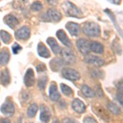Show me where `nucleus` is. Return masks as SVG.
<instances>
[{"label": "nucleus", "mask_w": 123, "mask_h": 123, "mask_svg": "<svg viewBox=\"0 0 123 123\" xmlns=\"http://www.w3.org/2000/svg\"><path fill=\"white\" fill-rule=\"evenodd\" d=\"M30 35H31V30L26 26L21 27L15 32L16 38L19 40H26L30 38Z\"/></svg>", "instance_id": "9"}, {"label": "nucleus", "mask_w": 123, "mask_h": 123, "mask_svg": "<svg viewBox=\"0 0 123 123\" xmlns=\"http://www.w3.org/2000/svg\"><path fill=\"white\" fill-rule=\"evenodd\" d=\"M84 123H98L97 121L94 118L91 117H87L84 119Z\"/></svg>", "instance_id": "34"}, {"label": "nucleus", "mask_w": 123, "mask_h": 123, "mask_svg": "<svg viewBox=\"0 0 123 123\" xmlns=\"http://www.w3.org/2000/svg\"><path fill=\"white\" fill-rule=\"evenodd\" d=\"M0 123H11L7 118H0Z\"/></svg>", "instance_id": "40"}, {"label": "nucleus", "mask_w": 123, "mask_h": 123, "mask_svg": "<svg viewBox=\"0 0 123 123\" xmlns=\"http://www.w3.org/2000/svg\"><path fill=\"white\" fill-rule=\"evenodd\" d=\"M49 98L52 101L56 102L60 98V94L57 90V86L54 82L52 83L49 87Z\"/></svg>", "instance_id": "14"}, {"label": "nucleus", "mask_w": 123, "mask_h": 123, "mask_svg": "<svg viewBox=\"0 0 123 123\" xmlns=\"http://www.w3.org/2000/svg\"><path fill=\"white\" fill-rule=\"evenodd\" d=\"M40 121L44 123H48L50 121L51 118V112L49 109L45 107L44 105H42L40 108V116H39Z\"/></svg>", "instance_id": "13"}, {"label": "nucleus", "mask_w": 123, "mask_h": 123, "mask_svg": "<svg viewBox=\"0 0 123 123\" xmlns=\"http://www.w3.org/2000/svg\"><path fill=\"white\" fill-rule=\"evenodd\" d=\"M47 78L46 77H42V78H40L39 80V83H38V86L39 88L40 89V90H43L45 87V85H46L47 83Z\"/></svg>", "instance_id": "31"}, {"label": "nucleus", "mask_w": 123, "mask_h": 123, "mask_svg": "<svg viewBox=\"0 0 123 123\" xmlns=\"http://www.w3.org/2000/svg\"><path fill=\"white\" fill-rule=\"evenodd\" d=\"M38 106H37V104H31V106L29 107L28 110H27V116L29 117H34L35 116V114L37 113V112H38Z\"/></svg>", "instance_id": "26"}, {"label": "nucleus", "mask_w": 123, "mask_h": 123, "mask_svg": "<svg viewBox=\"0 0 123 123\" xmlns=\"http://www.w3.org/2000/svg\"><path fill=\"white\" fill-rule=\"evenodd\" d=\"M90 50H92L93 52L96 53H104V45L102 43L94 41V42L90 43Z\"/></svg>", "instance_id": "21"}, {"label": "nucleus", "mask_w": 123, "mask_h": 123, "mask_svg": "<svg viewBox=\"0 0 123 123\" xmlns=\"http://www.w3.org/2000/svg\"><path fill=\"white\" fill-rule=\"evenodd\" d=\"M60 87H61L62 92L65 95H67V96H71V95L73 94V90H71L68 85H66L64 84H61Z\"/></svg>", "instance_id": "29"}, {"label": "nucleus", "mask_w": 123, "mask_h": 123, "mask_svg": "<svg viewBox=\"0 0 123 123\" xmlns=\"http://www.w3.org/2000/svg\"><path fill=\"white\" fill-rule=\"evenodd\" d=\"M92 109H93V112H94L98 117L102 118L103 120L108 121L109 118H110L108 112L106 110V108H105L104 107L102 106V105L95 104L92 106Z\"/></svg>", "instance_id": "4"}, {"label": "nucleus", "mask_w": 123, "mask_h": 123, "mask_svg": "<svg viewBox=\"0 0 123 123\" xmlns=\"http://www.w3.org/2000/svg\"><path fill=\"white\" fill-rule=\"evenodd\" d=\"M117 89L119 91V93H122L123 94V80L118 81L117 83Z\"/></svg>", "instance_id": "33"}, {"label": "nucleus", "mask_w": 123, "mask_h": 123, "mask_svg": "<svg viewBox=\"0 0 123 123\" xmlns=\"http://www.w3.org/2000/svg\"><path fill=\"white\" fill-rule=\"evenodd\" d=\"M53 123H61V122H59V121L57 120V119H55V120H54V121H53Z\"/></svg>", "instance_id": "41"}, {"label": "nucleus", "mask_w": 123, "mask_h": 123, "mask_svg": "<svg viewBox=\"0 0 123 123\" xmlns=\"http://www.w3.org/2000/svg\"><path fill=\"white\" fill-rule=\"evenodd\" d=\"M76 46L79 51L84 55L88 54L90 51V43L87 39H80L79 40H77Z\"/></svg>", "instance_id": "6"}, {"label": "nucleus", "mask_w": 123, "mask_h": 123, "mask_svg": "<svg viewBox=\"0 0 123 123\" xmlns=\"http://www.w3.org/2000/svg\"><path fill=\"white\" fill-rule=\"evenodd\" d=\"M2 113L4 114L6 117H11L14 114L15 112V108L13 103H12L11 101H6L4 104L0 108Z\"/></svg>", "instance_id": "7"}, {"label": "nucleus", "mask_w": 123, "mask_h": 123, "mask_svg": "<svg viewBox=\"0 0 123 123\" xmlns=\"http://www.w3.org/2000/svg\"><path fill=\"white\" fill-rule=\"evenodd\" d=\"M62 74L64 78L70 80H76L80 78V73L76 70L69 67H65L62 70Z\"/></svg>", "instance_id": "5"}, {"label": "nucleus", "mask_w": 123, "mask_h": 123, "mask_svg": "<svg viewBox=\"0 0 123 123\" xmlns=\"http://www.w3.org/2000/svg\"><path fill=\"white\" fill-rule=\"evenodd\" d=\"M21 50V47L19 44H17V43H15L12 46V52L14 54H17Z\"/></svg>", "instance_id": "32"}, {"label": "nucleus", "mask_w": 123, "mask_h": 123, "mask_svg": "<svg viewBox=\"0 0 123 123\" xmlns=\"http://www.w3.org/2000/svg\"><path fill=\"white\" fill-rule=\"evenodd\" d=\"M47 43H48V44L51 47L53 53H55V54H58V53H60L62 49H61V47L58 45V43H57L56 39H55L54 38H53V37H49V38H48L47 39Z\"/></svg>", "instance_id": "17"}, {"label": "nucleus", "mask_w": 123, "mask_h": 123, "mask_svg": "<svg viewBox=\"0 0 123 123\" xmlns=\"http://www.w3.org/2000/svg\"><path fill=\"white\" fill-rule=\"evenodd\" d=\"M0 37H1L3 42H4L5 43H9L11 42V39H12L11 35L8 32H7V31H0Z\"/></svg>", "instance_id": "28"}, {"label": "nucleus", "mask_w": 123, "mask_h": 123, "mask_svg": "<svg viewBox=\"0 0 123 123\" xmlns=\"http://www.w3.org/2000/svg\"><path fill=\"white\" fill-rule=\"evenodd\" d=\"M24 83L27 87L32 86L35 83V74L31 68H29L25 72V76H24Z\"/></svg>", "instance_id": "11"}, {"label": "nucleus", "mask_w": 123, "mask_h": 123, "mask_svg": "<svg viewBox=\"0 0 123 123\" xmlns=\"http://www.w3.org/2000/svg\"><path fill=\"white\" fill-rule=\"evenodd\" d=\"M47 2L49 3V4L54 6V5L57 4V3H58V0H47Z\"/></svg>", "instance_id": "38"}, {"label": "nucleus", "mask_w": 123, "mask_h": 123, "mask_svg": "<svg viewBox=\"0 0 123 123\" xmlns=\"http://www.w3.org/2000/svg\"><path fill=\"white\" fill-rule=\"evenodd\" d=\"M71 107L78 113H83L86 109L84 103L80 99H75L71 103Z\"/></svg>", "instance_id": "16"}, {"label": "nucleus", "mask_w": 123, "mask_h": 123, "mask_svg": "<svg viewBox=\"0 0 123 123\" xmlns=\"http://www.w3.org/2000/svg\"><path fill=\"white\" fill-rule=\"evenodd\" d=\"M38 53L39 56L44 57V58H48V57H50V53H49V49L41 42H39L38 44Z\"/></svg>", "instance_id": "19"}, {"label": "nucleus", "mask_w": 123, "mask_h": 123, "mask_svg": "<svg viewBox=\"0 0 123 123\" xmlns=\"http://www.w3.org/2000/svg\"><path fill=\"white\" fill-rule=\"evenodd\" d=\"M60 54L62 56V60L63 63L66 64H74L76 62V53L71 49H62Z\"/></svg>", "instance_id": "3"}, {"label": "nucleus", "mask_w": 123, "mask_h": 123, "mask_svg": "<svg viewBox=\"0 0 123 123\" xmlns=\"http://www.w3.org/2000/svg\"><path fill=\"white\" fill-rule=\"evenodd\" d=\"M46 15L48 20L52 22H58L62 19V13L55 8H49L48 10Z\"/></svg>", "instance_id": "10"}, {"label": "nucleus", "mask_w": 123, "mask_h": 123, "mask_svg": "<svg viewBox=\"0 0 123 123\" xmlns=\"http://www.w3.org/2000/svg\"><path fill=\"white\" fill-rule=\"evenodd\" d=\"M81 92L85 97H88V98H94L96 94L94 91L92 89H90L88 85H83L81 88Z\"/></svg>", "instance_id": "23"}, {"label": "nucleus", "mask_w": 123, "mask_h": 123, "mask_svg": "<svg viewBox=\"0 0 123 123\" xmlns=\"http://www.w3.org/2000/svg\"><path fill=\"white\" fill-rule=\"evenodd\" d=\"M63 65V62L61 58H54L50 62V67L52 71H57Z\"/></svg>", "instance_id": "22"}, {"label": "nucleus", "mask_w": 123, "mask_h": 123, "mask_svg": "<svg viewBox=\"0 0 123 123\" xmlns=\"http://www.w3.org/2000/svg\"><path fill=\"white\" fill-rule=\"evenodd\" d=\"M10 58V55L7 50H3L0 52V65L7 64Z\"/></svg>", "instance_id": "24"}, {"label": "nucleus", "mask_w": 123, "mask_h": 123, "mask_svg": "<svg viewBox=\"0 0 123 123\" xmlns=\"http://www.w3.org/2000/svg\"><path fill=\"white\" fill-rule=\"evenodd\" d=\"M36 70L38 72H42V71H44L46 70V67H45L44 64H39L36 67Z\"/></svg>", "instance_id": "35"}, {"label": "nucleus", "mask_w": 123, "mask_h": 123, "mask_svg": "<svg viewBox=\"0 0 123 123\" xmlns=\"http://www.w3.org/2000/svg\"><path fill=\"white\" fill-rule=\"evenodd\" d=\"M28 3V0H14L12 3V7L16 9H24Z\"/></svg>", "instance_id": "25"}, {"label": "nucleus", "mask_w": 123, "mask_h": 123, "mask_svg": "<svg viewBox=\"0 0 123 123\" xmlns=\"http://www.w3.org/2000/svg\"><path fill=\"white\" fill-rule=\"evenodd\" d=\"M85 62L88 63V64L93 65L94 67H99L104 64V60L103 58H101L97 56H93V55H87L84 59Z\"/></svg>", "instance_id": "8"}, {"label": "nucleus", "mask_w": 123, "mask_h": 123, "mask_svg": "<svg viewBox=\"0 0 123 123\" xmlns=\"http://www.w3.org/2000/svg\"><path fill=\"white\" fill-rule=\"evenodd\" d=\"M31 9H32V11H34V12L41 11V10L43 9L42 3H41L40 2H39V1L34 2V3H32V5H31Z\"/></svg>", "instance_id": "30"}, {"label": "nucleus", "mask_w": 123, "mask_h": 123, "mask_svg": "<svg viewBox=\"0 0 123 123\" xmlns=\"http://www.w3.org/2000/svg\"><path fill=\"white\" fill-rule=\"evenodd\" d=\"M63 123H78L76 120L74 119H70V118H66L63 120Z\"/></svg>", "instance_id": "37"}, {"label": "nucleus", "mask_w": 123, "mask_h": 123, "mask_svg": "<svg viewBox=\"0 0 123 123\" xmlns=\"http://www.w3.org/2000/svg\"><path fill=\"white\" fill-rule=\"evenodd\" d=\"M108 1H109L112 3H113V4H120L122 0H108Z\"/></svg>", "instance_id": "39"}, {"label": "nucleus", "mask_w": 123, "mask_h": 123, "mask_svg": "<svg viewBox=\"0 0 123 123\" xmlns=\"http://www.w3.org/2000/svg\"><path fill=\"white\" fill-rule=\"evenodd\" d=\"M83 32L87 36L98 37L100 35V27L97 23L93 21H88L83 25Z\"/></svg>", "instance_id": "2"}, {"label": "nucleus", "mask_w": 123, "mask_h": 123, "mask_svg": "<svg viewBox=\"0 0 123 123\" xmlns=\"http://www.w3.org/2000/svg\"><path fill=\"white\" fill-rule=\"evenodd\" d=\"M11 78H10V75L7 70H3V71L0 72V83L4 86H7L10 83Z\"/></svg>", "instance_id": "20"}, {"label": "nucleus", "mask_w": 123, "mask_h": 123, "mask_svg": "<svg viewBox=\"0 0 123 123\" xmlns=\"http://www.w3.org/2000/svg\"><path fill=\"white\" fill-rule=\"evenodd\" d=\"M57 39L60 40V42H62V44H64L67 47H71V42L69 39V38L67 37V34L65 33V31L63 30H59L57 31Z\"/></svg>", "instance_id": "12"}, {"label": "nucleus", "mask_w": 123, "mask_h": 123, "mask_svg": "<svg viewBox=\"0 0 123 123\" xmlns=\"http://www.w3.org/2000/svg\"><path fill=\"white\" fill-rule=\"evenodd\" d=\"M66 28L69 31V33L73 36H77L79 35V33H80V26L76 23L69 21L66 25Z\"/></svg>", "instance_id": "15"}, {"label": "nucleus", "mask_w": 123, "mask_h": 123, "mask_svg": "<svg viewBox=\"0 0 123 123\" xmlns=\"http://www.w3.org/2000/svg\"><path fill=\"white\" fill-rule=\"evenodd\" d=\"M62 8L63 9L65 14L68 17H76V18H81L83 17V13L75 4L69 1H66L62 3Z\"/></svg>", "instance_id": "1"}, {"label": "nucleus", "mask_w": 123, "mask_h": 123, "mask_svg": "<svg viewBox=\"0 0 123 123\" xmlns=\"http://www.w3.org/2000/svg\"><path fill=\"white\" fill-rule=\"evenodd\" d=\"M4 21L11 28H14V27H16L19 24V21L17 20V18L12 15H7V17H5Z\"/></svg>", "instance_id": "18"}, {"label": "nucleus", "mask_w": 123, "mask_h": 123, "mask_svg": "<svg viewBox=\"0 0 123 123\" xmlns=\"http://www.w3.org/2000/svg\"><path fill=\"white\" fill-rule=\"evenodd\" d=\"M108 110L110 111V112H112V113L114 115H118L121 113L120 108H119L115 104H113V103H108Z\"/></svg>", "instance_id": "27"}, {"label": "nucleus", "mask_w": 123, "mask_h": 123, "mask_svg": "<svg viewBox=\"0 0 123 123\" xmlns=\"http://www.w3.org/2000/svg\"><path fill=\"white\" fill-rule=\"evenodd\" d=\"M117 100L119 101V103H120L123 107V94H122V93H117Z\"/></svg>", "instance_id": "36"}]
</instances>
